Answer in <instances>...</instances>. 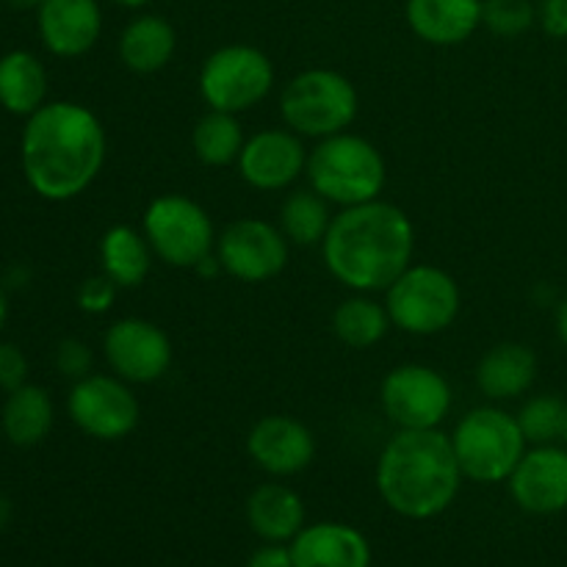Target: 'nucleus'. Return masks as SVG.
<instances>
[{
    "label": "nucleus",
    "mask_w": 567,
    "mask_h": 567,
    "mask_svg": "<svg viewBox=\"0 0 567 567\" xmlns=\"http://www.w3.org/2000/svg\"><path fill=\"white\" fill-rule=\"evenodd\" d=\"M109 158V136L92 109L72 100L44 103L28 116L20 161L33 192L50 203L75 199L97 181Z\"/></svg>",
    "instance_id": "obj_1"
},
{
    "label": "nucleus",
    "mask_w": 567,
    "mask_h": 567,
    "mask_svg": "<svg viewBox=\"0 0 567 567\" xmlns=\"http://www.w3.org/2000/svg\"><path fill=\"white\" fill-rule=\"evenodd\" d=\"M324 266L354 293H380L413 264L415 227L385 199L341 208L321 241Z\"/></svg>",
    "instance_id": "obj_2"
},
{
    "label": "nucleus",
    "mask_w": 567,
    "mask_h": 567,
    "mask_svg": "<svg viewBox=\"0 0 567 567\" xmlns=\"http://www.w3.org/2000/svg\"><path fill=\"white\" fill-rule=\"evenodd\" d=\"M463 480L452 437L441 430H396L377 460L382 502L410 520L446 513Z\"/></svg>",
    "instance_id": "obj_3"
},
{
    "label": "nucleus",
    "mask_w": 567,
    "mask_h": 567,
    "mask_svg": "<svg viewBox=\"0 0 567 567\" xmlns=\"http://www.w3.org/2000/svg\"><path fill=\"white\" fill-rule=\"evenodd\" d=\"M308 186L338 208L380 199L388 181V166L374 142L358 133H336L308 153Z\"/></svg>",
    "instance_id": "obj_4"
},
{
    "label": "nucleus",
    "mask_w": 567,
    "mask_h": 567,
    "mask_svg": "<svg viewBox=\"0 0 567 567\" xmlns=\"http://www.w3.org/2000/svg\"><path fill=\"white\" fill-rule=\"evenodd\" d=\"M449 437L465 480L482 485L507 482L529 449L518 419L496 404L468 410Z\"/></svg>",
    "instance_id": "obj_5"
},
{
    "label": "nucleus",
    "mask_w": 567,
    "mask_h": 567,
    "mask_svg": "<svg viewBox=\"0 0 567 567\" xmlns=\"http://www.w3.org/2000/svg\"><path fill=\"white\" fill-rule=\"evenodd\" d=\"M358 89L343 72L313 66L286 83L280 94V116L288 131L302 138L336 136L358 120Z\"/></svg>",
    "instance_id": "obj_6"
},
{
    "label": "nucleus",
    "mask_w": 567,
    "mask_h": 567,
    "mask_svg": "<svg viewBox=\"0 0 567 567\" xmlns=\"http://www.w3.org/2000/svg\"><path fill=\"white\" fill-rule=\"evenodd\" d=\"M391 324L408 336H437L457 321L463 291L446 269L432 264H410L385 291Z\"/></svg>",
    "instance_id": "obj_7"
},
{
    "label": "nucleus",
    "mask_w": 567,
    "mask_h": 567,
    "mask_svg": "<svg viewBox=\"0 0 567 567\" xmlns=\"http://www.w3.org/2000/svg\"><path fill=\"white\" fill-rule=\"evenodd\" d=\"M142 233L153 255L172 269H197L216 252V227L208 210L186 194H161L144 208Z\"/></svg>",
    "instance_id": "obj_8"
},
{
    "label": "nucleus",
    "mask_w": 567,
    "mask_h": 567,
    "mask_svg": "<svg viewBox=\"0 0 567 567\" xmlns=\"http://www.w3.org/2000/svg\"><path fill=\"white\" fill-rule=\"evenodd\" d=\"M197 89L210 111L244 114L275 89V64L255 44H225L203 61Z\"/></svg>",
    "instance_id": "obj_9"
},
{
    "label": "nucleus",
    "mask_w": 567,
    "mask_h": 567,
    "mask_svg": "<svg viewBox=\"0 0 567 567\" xmlns=\"http://www.w3.org/2000/svg\"><path fill=\"white\" fill-rule=\"evenodd\" d=\"M452 402L446 377L424 363L396 365L380 385L382 413L396 430H441Z\"/></svg>",
    "instance_id": "obj_10"
},
{
    "label": "nucleus",
    "mask_w": 567,
    "mask_h": 567,
    "mask_svg": "<svg viewBox=\"0 0 567 567\" xmlns=\"http://www.w3.org/2000/svg\"><path fill=\"white\" fill-rule=\"evenodd\" d=\"M66 413L83 435L103 443L131 437L142 419L131 382L116 374H86L83 380H75L66 396Z\"/></svg>",
    "instance_id": "obj_11"
},
{
    "label": "nucleus",
    "mask_w": 567,
    "mask_h": 567,
    "mask_svg": "<svg viewBox=\"0 0 567 567\" xmlns=\"http://www.w3.org/2000/svg\"><path fill=\"white\" fill-rule=\"evenodd\" d=\"M288 247V238L271 221L238 219L230 221L216 238V258L221 271H227L233 280L258 286L286 271Z\"/></svg>",
    "instance_id": "obj_12"
},
{
    "label": "nucleus",
    "mask_w": 567,
    "mask_h": 567,
    "mask_svg": "<svg viewBox=\"0 0 567 567\" xmlns=\"http://www.w3.org/2000/svg\"><path fill=\"white\" fill-rule=\"evenodd\" d=\"M103 354L120 380L131 385H150L169 374L175 347L155 321L127 316L105 330Z\"/></svg>",
    "instance_id": "obj_13"
},
{
    "label": "nucleus",
    "mask_w": 567,
    "mask_h": 567,
    "mask_svg": "<svg viewBox=\"0 0 567 567\" xmlns=\"http://www.w3.org/2000/svg\"><path fill=\"white\" fill-rule=\"evenodd\" d=\"M305 138L288 127H266L244 142L236 166L241 181L258 192H286L308 169Z\"/></svg>",
    "instance_id": "obj_14"
},
{
    "label": "nucleus",
    "mask_w": 567,
    "mask_h": 567,
    "mask_svg": "<svg viewBox=\"0 0 567 567\" xmlns=\"http://www.w3.org/2000/svg\"><path fill=\"white\" fill-rule=\"evenodd\" d=\"M515 504L529 515H557L567 509V446H529L509 476Z\"/></svg>",
    "instance_id": "obj_15"
},
{
    "label": "nucleus",
    "mask_w": 567,
    "mask_h": 567,
    "mask_svg": "<svg viewBox=\"0 0 567 567\" xmlns=\"http://www.w3.org/2000/svg\"><path fill=\"white\" fill-rule=\"evenodd\" d=\"M247 454L271 476L302 474L316 457V437L293 415L271 413L255 421L247 435Z\"/></svg>",
    "instance_id": "obj_16"
},
{
    "label": "nucleus",
    "mask_w": 567,
    "mask_h": 567,
    "mask_svg": "<svg viewBox=\"0 0 567 567\" xmlns=\"http://www.w3.org/2000/svg\"><path fill=\"white\" fill-rule=\"evenodd\" d=\"M39 37L59 59H78L97 44L103 11L97 0H44L37 9Z\"/></svg>",
    "instance_id": "obj_17"
},
{
    "label": "nucleus",
    "mask_w": 567,
    "mask_h": 567,
    "mask_svg": "<svg viewBox=\"0 0 567 567\" xmlns=\"http://www.w3.org/2000/svg\"><path fill=\"white\" fill-rule=\"evenodd\" d=\"M485 0H408L404 17L421 42L435 48H457L482 25Z\"/></svg>",
    "instance_id": "obj_18"
},
{
    "label": "nucleus",
    "mask_w": 567,
    "mask_h": 567,
    "mask_svg": "<svg viewBox=\"0 0 567 567\" xmlns=\"http://www.w3.org/2000/svg\"><path fill=\"white\" fill-rule=\"evenodd\" d=\"M293 567H371V546L354 526L313 524L291 540Z\"/></svg>",
    "instance_id": "obj_19"
},
{
    "label": "nucleus",
    "mask_w": 567,
    "mask_h": 567,
    "mask_svg": "<svg viewBox=\"0 0 567 567\" xmlns=\"http://www.w3.org/2000/svg\"><path fill=\"white\" fill-rule=\"evenodd\" d=\"M474 380L491 402L520 399L537 380V354L518 341L496 343L476 363Z\"/></svg>",
    "instance_id": "obj_20"
},
{
    "label": "nucleus",
    "mask_w": 567,
    "mask_h": 567,
    "mask_svg": "<svg viewBox=\"0 0 567 567\" xmlns=\"http://www.w3.org/2000/svg\"><path fill=\"white\" fill-rule=\"evenodd\" d=\"M247 520L266 543H288L305 529V502L280 482H264L247 498Z\"/></svg>",
    "instance_id": "obj_21"
},
{
    "label": "nucleus",
    "mask_w": 567,
    "mask_h": 567,
    "mask_svg": "<svg viewBox=\"0 0 567 567\" xmlns=\"http://www.w3.org/2000/svg\"><path fill=\"white\" fill-rule=\"evenodd\" d=\"M175 50V25L161 14H142L127 22L120 33V44H116L120 61L136 75H155L169 66Z\"/></svg>",
    "instance_id": "obj_22"
},
{
    "label": "nucleus",
    "mask_w": 567,
    "mask_h": 567,
    "mask_svg": "<svg viewBox=\"0 0 567 567\" xmlns=\"http://www.w3.org/2000/svg\"><path fill=\"white\" fill-rule=\"evenodd\" d=\"M48 103V70L31 50L0 55V105L14 116L37 114Z\"/></svg>",
    "instance_id": "obj_23"
},
{
    "label": "nucleus",
    "mask_w": 567,
    "mask_h": 567,
    "mask_svg": "<svg viewBox=\"0 0 567 567\" xmlns=\"http://www.w3.org/2000/svg\"><path fill=\"white\" fill-rule=\"evenodd\" d=\"M153 247L142 230L114 225L100 238V269L120 288H138L153 269Z\"/></svg>",
    "instance_id": "obj_24"
},
{
    "label": "nucleus",
    "mask_w": 567,
    "mask_h": 567,
    "mask_svg": "<svg viewBox=\"0 0 567 567\" xmlns=\"http://www.w3.org/2000/svg\"><path fill=\"white\" fill-rule=\"evenodd\" d=\"M53 424V399L42 385H31V382L11 391L3 404V413H0V430L20 449L39 446L50 435Z\"/></svg>",
    "instance_id": "obj_25"
},
{
    "label": "nucleus",
    "mask_w": 567,
    "mask_h": 567,
    "mask_svg": "<svg viewBox=\"0 0 567 567\" xmlns=\"http://www.w3.org/2000/svg\"><path fill=\"white\" fill-rule=\"evenodd\" d=\"M391 327L385 302H377L371 293H354L332 310V332L349 349L377 347Z\"/></svg>",
    "instance_id": "obj_26"
},
{
    "label": "nucleus",
    "mask_w": 567,
    "mask_h": 567,
    "mask_svg": "<svg viewBox=\"0 0 567 567\" xmlns=\"http://www.w3.org/2000/svg\"><path fill=\"white\" fill-rule=\"evenodd\" d=\"M332 205L321 197L313 188H297V192L288 194L280 205V219L277 227L282 230V236L288 238V244H297V247H321L327 230L332 225Z\"/></svg>",
    "instance_id": "obj_27"
},
{
    "label": "nucleus",
    "mask_w": 567,
    "mask_h": 567,
    "mask_svg": "<svg viewBox=\"0 0 567 567\" xmlns=\"http://www.w3.org/2000/svg\"><path fill=\"white\" fill-rule=\"evenodd\" d=\"M244 127L236 114H225V111H210L197 120L192 131V150L197 155L199 164L205 166H230L236 164L241 155Z\"/></svg>",
    "instance_id": "obj_28"
},
{
    "label": "nucleus",
    "mask_w": 567,
    "mask_h": 567,
    "mask_svg": "<svg viewBox=\"0 0 567 567\" xmlns=\"http://www.w3.org/2000/svg\"><path fill=\"white\" fill-rule=\"evenodd\" d=\"M565 399L554 393H537L526 399L520 410L515 413L520 432H524L529 446H543V443H559V426H563Z\"/></svg>",
    "instance_id": "obj_29"
},
{
    "label": "nucleus",
    "mask_w": 567,
    "mask_h": 567,
    "mask_svg": "<svg viewBox=\"0 0 567 567\" xmlns=\"http://www.w3.org/2000/svg\"><path fill=\"white\" fill-rule=\"evenodd\" d=\"M537 22V6L532 0H485L482 25L502 39L524 37Z\"/></svg>",
    "instance_id": "obj_30"
},
{
    "label": "nucleus",
    "mask_w": 567,
    "mask_h": 567,
    "mask_svg": "<svg viewBox=\"0 0 567 567\" xmlns=\"http://www.w3.org/2000/svg\"><path fill=\"white\" fill-rule=\"evenodd\" d=\"M116 291H120V286L100 271V275L89 277V280H83L78 286V308L89 316L109 313L114 308Z\"/></svg>",
    "instance_id": "obj_31"
},
{
    "label": "nucleus",
    "mask_w": 567,
    "mask_h": 567,
    "mask_svg": "<svg viewBox=\"0 0 567 567\" xmlns=\"http://www.w3.org/2000/svg\"><path fill=\"white\" fill-rule=\"evenodd\" d=\"M55 369L70 380H83L92 374V349L78 338H66L55 347Z\"/></svg>",
    "instance_id": "obj_32"
},
{
    "label": "nucleus",
    "mask_w": 567,
    "mask_h": 567,
    "mask_svg": "<svg viewBox=\"0 0 567 567\" xmlns=\"http://www.w3.org/2000/svg\"><path fill=\"white\" fill-rule=\"evenodd\" d=\"M28 382V358L17 343H0V388L17 391Z\"/></svg>",
    "instance_id": "obj_33"
},
{
    "label": "nucleus",
    "mask_w": 567,
    "mask_h": 567,
    "mask_svg": "<svg viewBox=\"0 0 567 567\" xmlns=\"http://www.w3.org/2000/svg\"><path fill=\"white\" fill-rule=\"evenodd\" d=\"M537 22L551 39H567V0H540Z\"/></svg>",
    "instance_id": "obj_34"
},
{
    "label": "nucleus",
    "mask_w": 567,
    "mask_h": 567,
    "mask_svg": "<svg viewBox=\"0 0 567 567\" xmlns=\"http://www.w3.org/2000/svg\"><path fill=\"white\" fill-rule=\"evenodd\" d=\"M247 567H293L291 548H286V543H266L249 557Z\"/></svg>",
    "instance_id": "obj_35"
},
{
    "label": "nucleus",
    "mask_w": 567,
    "mask_h": 567,
    "mask_svg": "<svg viewBox=\"0 0 567 567\" xmlns=\"http://www.w3.org/2000/svg\"><path fill=\"white\" fill-rule=\"evenodd\" d=\"M557 336L563 341V347L567 349V297L559 302L557 308Z\"/></svg>",
    "instance_id": "obj_36"
},
{
    "label": "nucleus",
    "mask_w": 567,
    "mask_h": 567,
    "mask_svg": "<svg viewBox=\"0 0 567 567\" xmlns=\"http://www.w3.org/2000/svg\"><path fill=\"white\" fill-rule=\"evenodd\" d=\"M9 520H11V502L3 496V493H0V532L9 526Z\"/></svg>",
    "instance_id": "obj_37"
},
{
    "label": "nucleus",
    "mask_w": 567,
    "mask_h": 567,
    "mask_svg": "<svg viewBox=\"0 0 567 567\" xmlns=\"http://www.w3.org/2000/svg\"><path fill=\"white\" fill-rule=\"evenodd\" d=\"M6 3L14 6V9H20V11H28V9H39L44 0H6Z\"/></svg>",
    "instance_id": "obj_38"
},
{
    "label": "nucleus",
    "mask_w": 567,
    "mask_h": 567,
    "mask_svg": "<svg viewBox=\"0 0 567 567\" xmlns=\"http://www.w3.org/2000/svg\"><path fill=\"white\" fill-rule=\"evenodd\" d=\"M6 316H9V299H6L3 286H0V330H3L6 324Z\"/></svg>",
    "instance_id": "obj_39"
},
{
    "label": "nucleus",
    "mask_w": 567,
    "mask_h": 567,
    "mask_svg": "<svg viewBox=\"0 0 567 567\" xmlns=\"http://www.w3.org/2000/svg\"><path fill=\"white\" fill-rule=\"evenodd\" d=\"M116 6H125V9H142V6L153 3V0H111Z\"/></svg>",
    "instance_id": "obj_40"
},
{
    "label": "nucleus",
    "mask_w": 567,
    "mask_h": 567,
    "mask_svg": "<svg viewBox=\"0 0 567 567\" xmlns=\"http://www.w3.org/2000/svg\"><path fill=\"white\" fill-rule=\"evenodd\" d=\"M559 443L567 446V402H565V413H563V426H559Z\"/></svg>",
    "instance_id": "obj_41"
}]
</instances>
